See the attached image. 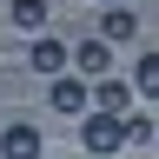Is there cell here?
Listing matches in <instances>:
<instances>
[{
  "label": "cell",
  "mask_w": 159,
  "mask_h": 159,
  "mask_svg": "<svg viewBox=\"0 0 159 159\" xmlns=\"http://www.w3.org/2000/svg\"><path fill=\"white\" fill-rule=\"evenodd\" d=\"M13 27H27V33H47V0H13Z\"/></svg>",
  "instance_id": "obj_8"
},
{
  "label": "cell",
  "mask_w": 159,
  "mask_h": 159,
  "mask_svg": "<svg viewBox=\"0 0 159 159\" xmlns=\"http://www.w3.org/2000/svg\"><path fill=\"white\" fill-rule=\"evenodd\" d=\"M133 33H139V20H133V7H106V13H99V40H106V47H126Z\"/></svg>",
  "instance_id": "obj_7"
},
{
  "label": "cell",
  "mask_w": 159,
  "mask_h": 159,
  "mask_svg": "<svg viewBox=\"0 0 159 159\" xmlns=\"http://www.w3.org/2000/svg\"><path fill=\"white\" fill-rule=\"evenodd\" d=\"M106 7H126V0H106Z\"/></svg>",
  "instance_id": "obj_11"
},
{
  "label": "cell",
  "mask_w": 159,
  "mask_h": 159,
  "mask_svg": "<svg viewBox=\"0 0 159 159\" xmlns=\"http://www.w3.org/2000/svg\"><path fill=\"white\" fill-rule=\"evenodd\" d=\"M73 73L86 80V86H99V80H113V53H106V40H99V33L73 47Z\"/></svg>",
  "instance_id": "obj_2"
},
{
  "label": "cell",
  "mask_w": 159,
  "mask_h": 159,
  "mask_svg": "<svg viewBox=\"0 0 159 159\" xmlns=\"http://www.w3.org/2000/svg\"><path fill=\"white\" fill-rule=\"evenodd\" d=\"M152 133H159V126H152V119H146V113L133 106V113H126V146H146Z\"/></svg>",
  "instance_id": "obj_9"
},
{
  "label": "cell",
  "mask_w": 159,
  "mask_h": 159,
  "mask_svg": "<svg viewBox=\"0 0 159 159\" xmlns=\"http://www.w3.org/2000/svg\"><path fill=\"white\" fill-rule=\"evenodd\" d=\"M27 66H33V73H47V80H60V73L73 66V47H66V40H53V33H40L33 47H27Z\"/></svg>",
  "instance_id": "obj_3"
},
{
  "label": "cell",
  "mask_w": 159,
  "mask_h": 159,
  "mask_svg": "<svg viewBox=\"0 0 159 159\" xmlns=\"http://www.w3.org/2000/svg\"><path fill=\"white\" fill-rule=\"evenodd\" d=\"M0 159H40V126H33V119L0 126Z\"/></svg>",
  "instance_id": "obj_5"
},
{
  "label": "cell",
  "mask_w": 159,
  "mask_h": 159,
  "mask_svg": "<svg viewBox=\"0 0 159 159\" xmlns=\"http://www.w3.org/2000/svg\"><path fill=\"white\" fill-rule=\"evenodd\" d=\"M80 146L99 152V159H113L119 146H126V119H113V113H86V119H80Z\"/></svg>",
  "instance_id": "obj_1"
},
{
  "label": "cell",
  "mask_w": 159,
  "mask_h": 159,
  "mask_svg": "<svg viewBox=\"0 0 159 159\" xmlns=\"http://www.w3.org/2000/svg\"><path fill=\"white\" fill-rule=\"evenodd\" d=\"M53 113H66V119H86V113H93V86H86L80 73H60V80H53Z\"/></svg>",
  "instance_id": "obj_4"
},
{
  "label": "cell",
  "mask_w": 159,
  "mask_h": 159,
  "mask_svg": "<svg viewBox=\"0 0 159 159\" xmlns=\"http://www.w3.org/2000/svg\"><path fill=\"white\" fill-rule=\"evenodd\" d=\"M93 113L126 119V113H133V86H126V80H99V86H93Z\"/></svg>",
  "instance_id": "obj_6"
},
{
  "label": "cell",
  "mask_w": 159,
  "mask_h": 159,
  "mask_svg": "<svg viewBox=\"0 0 159 159\" xmlns=\"http://www.w3.org/2000/svg\"><path fill=\"white\" fill-rule=\"evenodd\" d=\"M139 93L159 99V53H139Z\"/></svg>",
  "instance_id": "obj_10"
}]
</instances>
